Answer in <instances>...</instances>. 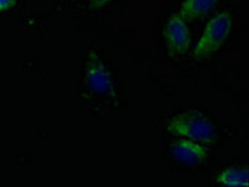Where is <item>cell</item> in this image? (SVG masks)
I'll return each mask as SVG.
<instances>
[{
  "mask_svg": "<svg viewBox=\"0 0 249 187\" xmlns=\"http://www.w3.org/2000/svg\"><path fill=\"white\" fill-rule=\"evenodd\" d=\"M221 186L239 187L249 185V170L246 168H228L221 171L216 179Z\"/></svg>",
  "mask_w": 249,
  "mask_h": 187,
  "instance_id": "obj_7",
  "label": "cell"
},
{
  "mask_svg": "<svg viewBox=\"0 0 249 187\" xmlns=\"http://www.w3.org/2000/svg\"><path fill=\"white\" fill-rule=\"evenodd\" d=\"M85 82L89 89L96 94L108 97L116 95V87L112 74L105 63L96 54H91L87 60Z\"/></svg>",
  "mask_w": 249,
  "mask_h": 187,
  "instance_id": "obj_3",
  "label": "cell"
},
{
  "mask_svg": "<svg viewBox=\"0 0 249 187\" xmlns=\"http://www.w3.org/2000/svg\"><path fill=\"white\" fill-rule=\"evenodd\" d=\"M112 1H113V0H90V8L92 10L100 9L104 6L108 5Z\"/></svg>",
  "mask_w": 249,
  "mask_h": 187,
  "instance_id": "obj_8",
  "label": "cell"
},
{
  "mask_svg": "<svg viewBox=\"0 0 249 187\" xmlns=\"http://www.w3.org/2000/svg\"><path fill=\"white\" fill-rule=\"evenodd\" d=\"M16 3V0H0V12L11 9Z\"/></svg>",
  "mask_w": 249,
  "mask_h": 187,
  "instance_id": "obj_9",
  "label": "cell"
},
{
  "mask_svg": "<svg viewBox=\"0 0 249 187\" xmlns=\"http://www.w3.org/2000/svg\"><path fill=\"white\" fill-rule=\"evenodd\" d=\"M219 0H185L178 14L185 20H195L210 14Z\"/></svg>",
  "mask_w": 249,
  "mask_h": 187,
  "instance_id": "obj_6",
  "label": "cell"
},
{
  "mask_svg": "<svg viewBox=\"0 0 249 187\" xmlns=\"http://www.w3.org/2000/svg\"><path fill=\"white\" fill-rule=\"evenodd\" d=\"M167 129L174 136L201 144H213L216 139L214 124L197 110H190L173 117Z\"/></svg>",
  "mask_w": 249,
  "mask_h": 187,
  "instance_id": "obj_1",
  "label": "cell"
},
{
  "mask_svg": "<svg viewBox=\"0 0 249 187\" xmlns=\"http://www.w3.org/2000/svg\"><path fill=\"white\" fill-rule=\"evenodd\" d=\"M163 35L169 49L175 54H184L191 45V32L185 20L174 13L165 24Z\"/></svg>",
  "mask_w": 249,
  "mask_h": 187,
  "instance_id": "obj_4",
  "label": "cell"
},
{
  "mask_svg": "<svg viewBox=\"0 0 249 187\" xmlns=\"http://www.w3.org/2000/svg\"><path fill=\"white\" fill-rule=\"evenodd\" d=\"M231 27V16L226 11L220 12L211 19L195 47L194 56L196 59H202L219 50L230 36Z\"/></svg>",
  "mask_w": 249,
  "mask_h": 187,
  "instance_id": "obj_2",
  "label": "cell"
},
{
  "mask_svg": "<svg viewBox=\"0 0 249 187\" xmlns=\"http://www.w3.org/2000/svg\"><path fill=\"white\" fill-rule=\"evenodd\" d=\"M171 152L179 162L191 166L201 164L207 155L206 150L201 143L186 138L174 142Z\"/></svg>",
  "mask_w": 249,
  "mask_h": 187,
  "instance_id": "obj_5",
  "label": "cell"
}]
</instances>
